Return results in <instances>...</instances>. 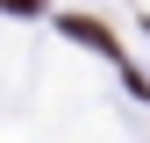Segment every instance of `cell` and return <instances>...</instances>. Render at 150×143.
<instances>
[{"label": "cell", "mask_w": 150, "mask_h": 143, "mask_svg": "<svg viewBox=\"0 0 150 143\" xmlns=\"http://www.w3.org/2000/svg\"><path fill=\"white\" fill-rule=\"evenodd\" d=\"M7 14H43V0H7Z\"/></svg>", "instance_id": "6da1fadb"}]
</instances>
